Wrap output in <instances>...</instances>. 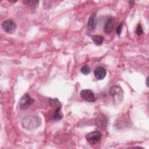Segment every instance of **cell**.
<instances>
[{
  "label": "cell",
  "instance_id": "6da1fadb",
  "mask_svg": "<svg viewBox=\"0 0 149 149\" xmlns=\"http://www.w3.org/2000/svg\"><path fill=\"white\" fill-rule=\"evenodd\" d=\"M41 123V119L35 115H30L25 116L22 122L23 127L27 130L35 129L38 127Z\"/></svg>",
  "mask_w": 149,
  "mask_h": 149
},
{
  "label": "cell",
  "instance_id": "7a4b0ae2",
  "mask_svg": "<svg viewBox=\"0 0 149 149\" xmlns=\"http://www.w3.org/2000/svg\"><path fill=\"white\" fill-rule=\"evenodd\" d=\"M109 94L112 96L113 102L115 104H118L122 102L123 98V91L119 86H113L109 89Z\"/></svg>",
  "mask_w": 149,
  "mask_h": 149
},
{
  "label": "cell",
  "instance_id": "3957f363",
  "mask_svg": "<svg viewBox=\"0 0 149 149\" xmlns=\"http://www.w3.org/2000/svg\"><path fill=\"white\" fill-rule=\"evenodd\" d=\"M34 100L27 93H25L20 98L19 102V106L20 109L25 110L29 108L34 102Z\"/></svg>",
  "mask_w": 149,
  "mask_h": 149
},
{
  "label": "cell",
  "instance_id": "277c9868",
  "mask_svg": "<svg viewBox=\"0 0 149 149\" xmlns=\"http://www.w3.org/2000/svg\"><path fill=\"white\" fill-rule=\"evenodd\" d=\"M86 140L91 144H95L98 143L101 139V133L100 132L96 130L91 132L86 135Z\"/></svg>",
  "mask_w": 149,
  "mask_h": 149
},
{
  "label": "cell",
  "instance_id": "5b68a950",
  "mask_svg": "<svg viewBox=\"0 0 149 149\" xmlns=\"http://www.w3.org/2000/svg\"><path fill=\"white\" fill-rule=\"evenodd\" d=\"M81 98L87 102H94L95 101V96L94 93L88 89H84L80 92Z\"/></svg>",
  "mask_w": 149,
  "mask_h": 149
},
{
  "label": "cell",
  "instance_id": "8992f818",
  "mask_svg": "<svg viewBox=\"0 0 149 149\" xmlns=\"http://www.w3.org/2000/svg\"><path fill=\"white\" fill-rule=\"evenodd\" d=\"M2 27L5 32L9 34L13 33L16 28L15 22L12 20H6L2 23Z\"/></svg>",
  "mask_w": 149,
  "mask_h": 149
},
{
  "label": "cell",
  "instance_id": "52a82bcc",
  "mask_svg": "<svg viewBox=\"0 0 149 149\" xmlns=\"http://www.w3.org/2000/svg\"><path fill=\"white\" fill-rule=\"evenodd\" d=\"M97 16L95 13H92L88 19L87 23V28L89 30L93 31L94 30L97 26Z\"/></svg>",
  "mask_w": 149,
  "mask_h": 149
},
{
  "label": "cell",
  "instance_id": "ba28073f",
  "mask_svg": "<svg viewBox=\"0 0 149 149\" xmlns=\"http://www.w3.org/2000/svg\"><path fill=\"white\" fill-rule=\"evenodd\" d=\"M94 76L97 80H102L106 76L107 72L106 70L101 66L97 67L94 70Z\"/></svg>",
  "mask_w": 149,
  "mask_h": 149
},
{
  "label": "cell",
  "instance_id": "9c48e42d",
  "mask_svg": "<svg viewBox=\"0 0 149 149\" xmlns=\"http://www.w3.org/2000/svg\"><path fill=\"white\" fill-rule=\"evenodd\" d=\"M115 20L113 18H109L107 21L104 26V31L106 34H111L114 28Z\"/></svg>",
  "mask_w": 149,
  "mask_h": 149
},
{
  "label": "cell",
  "instance_id": "30bf717a",
  "mask_svg": "<svg viewBox=\"0 0 149 149\" xmlns=\"http://www.w3.org/2000/svg\"><path fill=\"white\" fill-rule=\"evenodd\" d=\"M107 119L103 115H99L95 119V124L100 128H104L107 125Z\"/></svg>",
  "mask_w": 149,
  "mask_h": 149
},
{
  "label": "cell",
  "instance_id": "8fae6325",
  "mask_svg": "<svg viewBox=\"0 0 149 149\" xmlns=\"http://www.w3.org/2000/svg\"><path fill=\"white\" fill-rule=\"evenodd\" d=\"M52 117L55 120H59L62 119L63 117V115L61 112V106H59L56 108V109L53 114Z\"/></svg>",
  "mask_w": 149,
  "mask_h": 149
},
{
  "label": "cell",
  "instance_id": "7c38bea8",
  "mask_svg": "<svg viewBox=\"0 0 149 149\" xmlns=\"http://www.w3.org/2000/svg\"><path fill=\"white\" fill-rule=\"evenodd\" d=\"M92 40L93 41V42L98 45H101L104 41V37L101 36L100 35H95L92 36L91 37Z\"/></svg>",
  "mask_w": 149,
  "mask_h": 149
},
{
  "label": "cell",
  "instance_id": "4fadbf2b",
  "mask_svg": "<svg viewBox=\"0 0 149 149\" xmlns=\"http://www.w3.org/2000/svg\"><path fill=\"white\" fill-rule=\"evenodd\" d=\"M80 70H81V72L83 74H85V75L88 74L90 73V71H91L90 67H89L88 65H86L83 66L81 67Z\"/></svg>",
  "mask_w": 149,
  "mask_h": 149
},
{
  "label": "cell",
  "instance_id": "5bb4252c",
  "mask_svg": "<svg viewBox=\"0 0 149 149\" xmlns=\"http://www.w3.org/2000/svg\"><path fill=\"white\" fill-rule=\"evenodd\" d=\"M23 2L24 3H25L26 5L29 6H36L37 5V4L38 3V1H23Z\"/></svg>",
  "mask_w": 149,
  "mask_h": 149
},
{
  "label": "cell",
  "instance_id": "9a60e30c",
  "mask_svg": "<svg viewBox=\"0 0 149 149\" xmlns=\"http://www.w3.org/2000/svg\"><path fill=\"white\" fill-rule=\"evenodd\" d=\"M136 34L138 35V36H141L143 34V28L141 27V25L140 24H139L136 27Z\"/></svg>",
  "mask_w": 149,
  "mask_h": 149
},
{
  "label": "cell",
  "instance_id": "2e32d148",
  "mask_svg": "<svg viewBox=\"0 0 149 149\" xmlns=\"http://www.w3.org/2000/svg\"><path fill=\"white\" fill-rule=\"evenodd\" d=\"M123 23H121L119 24V25L116 28V34L118 35V36H120V34H121L122 33V28H123Z\"/></svg>",
  "mask_w": 149,
  "mask_h": 149
},
{
  "label": "cell",
  "instance_id": "e0dca14e",
  "mask_svg": "<svg viewBox=\"0 0 149 149\" xmlns=\"http://www.w3.org/2000/svg\"><path fill=\"white\" fill-rule=\"evenodd\" d=\"M134 2H132V1L129 2V4H130V5L131 4V6H130V8H132V7H133V6L134 5Z\"/></svg>",
  "mask_w": 149,
  "mask_h": 149
},
{
  "label": "cell",
  "instance_id": "ac0fdd59",
  "mask_svg": "<svg viewBox=\"0 0 149 149\" xmlns=\"http://www.w3.org/2000/svg\"><path fill=\"white\" fill-rule=\"evenodd\" d=\"M147 85L148 86V78H147Z\"/></svg>",
  "mask_w": 149,
  "mask_h": 149
}]
</instances>
